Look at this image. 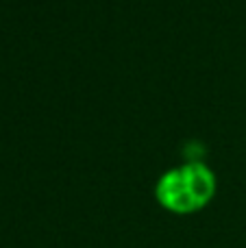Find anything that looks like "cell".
Returning a JSON list of instances; mask_svg holds the SVG:
<instances>
[{
  "label": "cell",
  "instance_id": "cell-1",
  "mask_svg": "<svg viewBox=\"0 0 246 248\" xmlns=\"http://www.w3.org/2000/svg\"><path fill=\"white\" fill-rule=\"evenodd\" d=\"M216 189L214 172L199 161L183 163L179 168L168 170L157 183V198L164 207L177 214H190L200 209Z\"/></svg>",
  "mask_w": 246,
  "mask_h": 248
}]
</instances>
